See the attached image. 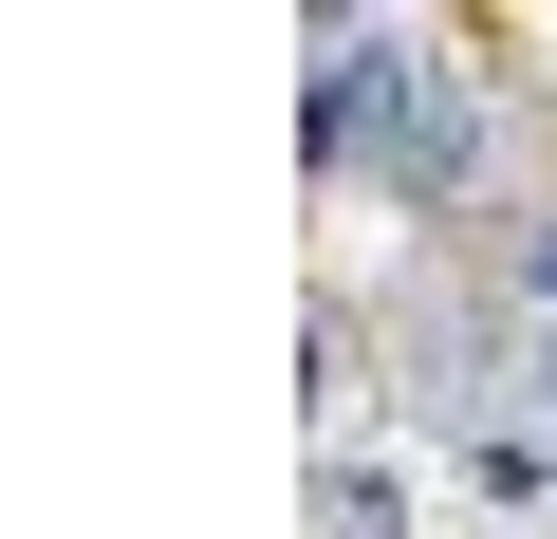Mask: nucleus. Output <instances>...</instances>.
Listing matches in <instances>:
<instances>
[{"label":"nucleus","instance_id":"7ed1b4c3","mask_svg":"<svg viewBox=\"0 0 557 539\" xmlns=\"http://www.w3.org/2000/svg\"><path fill=\"white\" fill-rule=\"evenodd\" d=\"M502 298H520V317H557V205H539V223L502 242Z\"/></svg>","mask_w":557,"mask_h":539},{"label":"nucleus","instance_id":"f257e3e1","mask_svg":"<svg viewBox=\"0 0 557 539\" xmlns=\"http://www.w3.org/2000/svg\"><path fill=\"white\" fill-rule=\"evenodd\" d=\"M317 168L409 205V223H465L483 186V75L409 20H317Z\"/></svg>","mask_w":557,"mask_h":539},{"label":"nucleus","instance_id":"f03ea898","mask_svg":"<svg viewBox=\"0 0 557 539\" xmlns=\"http://www.w3.org/2000/svg\"><path fill=\"white\" fill-rule=\"evenodd\" d=\"M317 539H428V483H409L391 446H335V465H317Z\"/></svg>","mask_w":557,"mask_h":539}]
</instances>
